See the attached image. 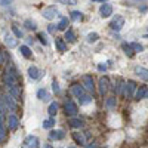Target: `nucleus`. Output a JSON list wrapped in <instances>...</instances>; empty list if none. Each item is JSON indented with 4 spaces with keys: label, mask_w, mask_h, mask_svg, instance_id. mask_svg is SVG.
I'll list each match as a JSON object with an SVG mask.
<instances>
[{
    "label": "nucleus",
    "mask_w": 148,
    "mask_h": 148,
    "mask_svg": "<svg viewBox=\"0 0 148 148\" xmlns=\"http://www.w3.org/2000/svg\"><path fill=\"white\" fill-rule=\"evenodd\" d=\"M42 15H43L45 19L52 21V19L58 15V9H56L55 6H47V8H45V9L42 10Z\"/></svg>",
    "instance_id": "obj_1"
},
{
    "label": "nucleus",
    "mask_w": 148,
    "mask_h": 148,
    "mask_svg": "<svg viewBox=\"0 0 148 148\" xmlns=\"http://www.w3.org/2000/svg\"><path fill=\"white\" fill-rule=\"evenodd\" d=\"M3 82H5V84H8V86H15L16 82H18V76H15L12 71L6 70V73L3 74Z\"/></svg>",
    "instance_id": "obj_2"
},
{
    "label": "nucleus",
    "mask_w": 148,
    "mask_h": 148,
    "mask_svg": "<svg viewBox=\"0 0 148 148\" xmlns=\"http://www.w3.org/2000/svg\"><path fill=\"white\" fill-rule=\"evenodd\" d=\"M65 113H67V116H70V117L76 116V114L79 113V108H77L76 104H74V101L68 99V101L65 102Z\"/></svg>",
    "instance_id": "obj_3"
},
{
    "label": "nucleus",
    "mask_w": 148,
    "mask_h": 148,
    "mask_svg": "<svg viewBox=\"0 0 148 148\" xmlns=\"http://www.w3.org/2000/svg\"><path fill=\"white\" fill-rule=\"evenodd\" d=\"M123 25H125V18H123V16H116L113 21H111V24H110L111 30H114V31H120Z\"/></svg>",
    "instance_id": "obj_4"
},
{
    "label": "nucleus",
    "mask_w": 148,
    "mask_h": 148,
    "mask_svg": "<svg viewBox=\"0 0 148 148\" xmlns=\"http://www.w3.org/2000/svg\"><path fill=\"white\" fill-rule=\"evenodd\" d=\"M82 82H83V86H84V89H86V90L93 92V89H95V84H93V79H92V76H89V74H86V76H83Z\"/></svg>",
    "instance_id": "obj_5"
},
{
    "label": "nucleus",
    "mask_w": 148,
    "mask_h": 148,
    "mask_svg": "<svg viewBox=\"0 0 148 148\" xmlns=\"http://www.w3.org/2000/svg\"><path fill=\"white\" fill-rule=\"evenodd\" d=\"M24 145L27 148H39V138L37 136H27L25 141H24Z\"/></svg>",
    "instance_id": "obj_6"
},
{
    "label": "nucleus",
    "mask_w": 148,
    "mask_h": 148,
    "mask_svg": "<svg viewBox=\"0 0 148 148\" xmlns=\"http://www.w3.org/2000/svg\"><path fill=\"white\" fill-rule=\"evenodd\" d=\"M99 14H101L102 18L111 16V15H113V6L108 5V3H104V5L101 6V9H99Z\"/></svg>",
    "instance_id": "obj_7"
},
{
    "label": "nucleus",
    "mask_w": 148,
    "mask_h": 148,
    "mask_svg": "<svg viewBox=\"0 0 148 148\" xmlns=\"http://www.w3.org/2000/svg\"><path fill=\"white\" fill-rule=\"evenodd\" d=\"M126 90H125V95L126 96H133L135 95V90H136V83H135L133 80H129L127 83H126V88H125Z\"/></svg>",
    "instance_id": "obj_8"
},
{
    "label": "nucleus",
    "mask_w": 148,
    "mask_h": 148,
    "mask_svg": "<svg viewBox=\"0 0 148 148\" xmlns=\"http://www.w3.org/2000/svg\"><path fill=\"white\" fill-rule=\"evenodd\" d=\"M28 76H30L31 80H39V79L42 77V71L37 68V67L31 65V67L28 68Z\"/></svg>",
    "instance_id": "obj_9"
},
{
    "label": "nucleus",
    "mask_w": 148,
    "mask_h": 148,
    "mask_svg": "<svg viewBox=\"0 0 148 148\" xmlns=\"http://www.w3.org/2000/svg\"><path fill=\"white\" fill-rule=\"evenodd\" d=\"M99 93L101 95H105L107 93V90H108V86H110V80H108V77H101L99 79Z\"/></svg>",
    "instance_id": "obj_10"
},
{
    "label": "nucleus",
    "mask_w": 148,
    "mask_h": 148,
    "mask_svg": "<svg viewBox=\"0 0 148 148\" xmlns=\"http://www.w3.org/2000/svg\"><path fill=\"white\" fill-rule=\"evenodd\" d=\"M18 125H19V121H18V117H16L15 114L8 116V126H9V129H10V130L18 129Z\"/></svg>",
    "instance_id": "obj_11"
},
{
    "label": "nucleus",
    "mask_w": 148,
    "mask_h": 148,
    "mask_svg": "<svg viewBox=\"0 0 148 148\" xmlns=\"http://www.w3.org/2000/svg\"><path fill=\"white\" fill-rule=\"evenodd\" d=\"M5 43L8 47H15L18 45V39L15 36H12V34H6L5 36Z\"/></svg>",
    "instance_id": "obj_12"
},
{
    "label": "nucleus",
    "mask_w": 148,
    "mask_h": 148,
    "mask_svg": "<svg viewBox=\"0 0 148 148\" xmlns=\"http://www.w3.org/2000/svg\"><path fill=\"white\" fill-rule=\"evenodd\" d=\"M8 92H9V95L14 98V99H19V96H21V90H19V88L15 84V86H8Z\"/></svg>",
    "instance_id": "obj_13"
},
{
    "label": "nucleus",
    "mask_w": 148,
    "mask_h": 148,
    "mask_svg": "<svg viewBox=\"0 0 148 148\" xmlns=\"http://www.w3.org/2000/svg\"><path fill=\"white\" fill-rule=\"evenodd\" d=\"M145 96H148V89L145 88V86H141V88L135 92V99H144Z\"/></svg>",
    "instance_id": "obj_14"
},
{
    "label": "nucleus",
    "mask_w": 148,
    "mask_h": 148,
    "mask_svg": "<svg viewBox=\"0 0 148 148\" xmlns=\"http://www.w3.org/2000/svg\"><path fill=\"white\" fill-rule=\"evenodd\" d=\"M65 133L64 130H52L51 133H49V138L53 139V141H59V139H64Z\"/></svg>",
    "instance_id": "obj_15"
},
{
    "label": "nucleus",
    "mask_w": 148,
    "mask_h": 148,
    "mask_svg": "<svg viewBox=\"0 0 148 148\" xmlns=\"http://www.w3.org/2000/svg\"><path fill=\"white\" fill-rule=\"evenodd\" d=\"M71 92H73V95H74V96H77L79 99H80V98H82V96L84 95V89L82 88L80 84H73V88H71Z\"/></svg>",
    "instance_id": "obj_16"
},
{
    "label": "nucleus",
    "mask_w": 148,
    "mask_h": 148,
    "mask_svg": "<svg viewBox=\"0 0 148 148\" xmlns=\"http://www.w3.org/2000/svg\"><path fill=\"white\" fill-rule=\"evenodd\" d=\"M135 73H136L142 80L148 82V70H147V68H144V67H136V68H135Z\"/></svg>",
    "instance_id": "obj_17"
},
{
    "label": "nucleus",
    "mask_w": 148,
    "mask_h": 148,
    "mask_svg": "<svg viewBox=\"0 0 148 148\" xmlns=\"http://www.w3.org/2000/svg\"><path fill=\"white\" fill-rule=\"evenodd\" d=\"M55 46H56V49H58L59 52H65L67 51V45L64 43L62 39H59V37H56V39H55Z\"/></svg>",
    "instance_id": "obj_18"
},
{
    "label": "nucleus",
    "mask_w": 148,
    "mask_h": 148,
    "mask_svg": "<svg viewBox=\"0 0 148 148\" xmlns=\"http://www.w3.org/2000/svg\"><path fill=\"white\" fill-rule=\"evenodd\" d=\"M116 104H117V101H116V96H110V98H107V101H105V107H107L108 110H113V108H116Z\"/></svg>",
    "instance_id": "obj_19"
},
{
    "label": "nucleus",
    "mask_w": 148,
    "mask_h": 148,
    "mask_svg": "<svg viewBox=\"0 0 148 148\" xmlns=\"http://www.w3.org/2000/svg\"><path fill=\"white\" fill-rule=\"evenodd\" d=\"M73 138H74V141H76L79 145H84V136L82 133H79V132H76V133H73Z\"/></svg>",
    "instance_id": "obj_20"
},
{
    "label": "nucleus",
    "mask_w": 148,
    "mask_h": 148,
    "mask_svg": "<svg viewBox=\"0 0 148 148\" xmlns=\"http://www.w3.org/2000/svg\"><path fill=\"white\" fill-rule=\"evenodd\" d=\"M37 98H39L40 101H47L49 99V93L46 89H40L39 92H37Z\"/></svg>",
    "instance_id": "obj_21"
},
{
    "label": "nucleus",
    "mask_w": 148,
    "mask_h": 148,
    "mask_svg": "<svg viewBox=\"0 0 148 148\" xmlns=\"http://www.w3.org/2000/svg\"><path fill=\"white\" fill-rule=\"evenodd\" d=\"M19 52H21V55H24L25 58H31V51H30V47L25 46V45L19 47Z\"/></svg>",
    "instance_id": "obj_22"
},
{
    "label": "nucleus",
    "mask_w": 148,
    "mask_h": 148,
    "mask_svg": "<svg viewBox=\"0 0 148 148\" xmlns=\"http://www.w3.org/2000/svg\"><path fill=\"white\" fill-rule=\"evenodd\" d=\"M47 113H49V116H51V117H53V116L58 113V104H56V102H52L51 105H49Z\"/></svg>",
    "instance_id": "obj_23"
},
{
    "label": "nucleus",
    "mask_w": 148,
    "mask_h": 148,
    "mask_svg": "<svg viewBox=\"0 0 148 148\" xmlns=\"http://www.w3.org/2000/svg\"><path fill=\"white\" fill-rule=\"evenodd\" d=\"M70 126L71 127H82L83 126V121L80 119H71L70 120Z\"/></svg>",
    "instance_id": "obj_24"
},
{
    "label": "nucleus",
    "mask_w": 148,
    "mask_h": 148,
    "mask_svg": "<svg viewBox=\"0 0 148 148\" xmlns=\"http://www.w3.org/2000/svg\"><path fill=\"white\" fill-rule=\"evenodd\" d=\"M70 15H71V19L73 21H80L83 18V14H82V12H79V10H73Z\"/></svg>",
    "instance_id": "obj_25"
},
{
    "label": "nucleus",
    "mask_w": 148,
    "mask_h": 148,
    "mask_svg": "<svg viewBox=\"0 0 148 148\" xmlns=\"http://www.w3.org/2000/svg\"><path fill=\"white\" fill-rule=\"evenodd\" d=\"M65 39H67V40H68L70 43L76 42V36H74L73 30H67V31H65Z\"/></svg>",
    "instance_id": "obj_26"
},
{
    "label": "nucleus",
    "mask_w": 148,
    "mask_h": 148,
    "mask_svg": "<svg viewBox=\"0 0 148 148\" xmlns=\"http://www.w3.org/2000/svg\"><path fill=\"white\" fill-rule=\"evenodd\" d=\"M24 27H25L27 30H36V22L31 21V19H25V22H24Z\"/></svg>",
    "instance_id": "obj_27"
},
{
    "label": "nucleus",
    "mask_w": 148,
    "mask_h": 148,
    "mask_svg": "<svg viewBox=\"0 0 148 148\" xmlns=\"http://www.w3.org/2000/svg\"><path fill=\"white\" fill-rule=\"evenodd\" d=\"M53 125H55V120H53L52 117L43 121V127H45V129H51V127H53Z\"/></svg>",
    "instance_id": "obj_28"
},
{
    "label": "nucleus",
    "mask_w": 148,
    "mask_h": 148,
    "mask_svg": "<svg viewBox=\"0 0 148 148\" xmlns=\"http://www.w3.org/2000/svg\"><path fill=\"white\" fill-rule=\"evenodd\" d=\"M123 51H125V53L127 56H133V52H135V51H132V46L130 45H126V43L123 45Z\"/></svg>",
    "instance_id": "obj_29"
},
{
    "label": "nucleus",
    "mask_w": 148,
    "mask_h": 148,
    "mask_svg": "<svg viewBox=\"0 0 148 148\" xmlns=\"http://www.w3.org/2000/svg\"><path fill=\"white\" fill-rule=\"evenodd\" d=\"M56 27H58L59 30H65V28L68 27V19H67V18H62V19L59 21V24H58Z\"/></svg>",
    "instance_id": "obj_30"
},
{
    "label": "nucleus",
    "mask_w": 148,
    "mask_h": 148,
    "mask_svg": "<svg viewBox=\"0 0 148 148\" xmlns=\"http://www.w3.org/2000/svg\"><path fill=\"white\" fill-rule=\"evenodd\" d=\"M5 127H3V114H0V141L5 138Z\"/></svg>",
    "instance_id": "obj_31"
},
{
    "label": "nucleus",
    "mask_w": 148,
    "mask_h": 148,
    "mask_svg": "<svg viewBox=\"0 0 148 148\" xmlns=\"http://www.w3.org/2000/svg\"><path fill=\"white\" fill-rule=\"evenodd\" d=\"M130 46H132V49L135 52H142L144 51V46L139 45V43H130Z\"/></svg>",
    "instance_id": "obj_32"
},
{
    "label": "nucleus",
    "mask_w": 148,
    "mask_h": 148,
    "mask_svg": "<svg viewBox=\"0 0 148 148\" xmlns=\"http://www.w3.org/2000/svg\"><path fill=\"white\" fill-rule=\"evenodd\" d=\"M98 40V34L96 33H89L88 34V42L89 43H93V42H96Z\"/></svg>",
    "instance_id": "obj_33"
},
{
    "label": "nucleus",
    "mask_w": 148,
    "mask_h": 148,
    "mask_svg": "<svg viewBox=\"0 0 148 148\" xmlns=\"http://www.w3.org/2000/svg\"><path fill=\"white\" fill-rule=\"evenodd\" d=\"M88 102H92V98L88 96V95H83L80 98V104H88Z\"/></svg>",
    "instance_id": "obj_34"
},
{
    "label": "nucleus",
    "mask_w": 148,
    "mask_h": 148,
    "mask_svg": "<svg viewBox=\"0 0 148 148\" xmlns=\"http://www.w3.org/2000/svg\"><path fill=\"white\" fill-rule=\"evenodd\" d=\"M37 37H39V40H40L43 45H47V39H46V34H45V33H39V34H37Z\"/></svg>",
    "instance_id": "obj_35"
},
{
    "label": "nucleus",
    "mask_w": 148,
    "mask_h": 148,
    "mask_svg": "<svg viewBox=\"0 0 148 148\" xmlns=\"http://www.w3.org/2000/svg\"><path fill=\"white\" fill-rule=\"evenodd\" d=\"M12 31H14V33H15V36H16V37H19V39L22 37V31H21V30H19L16 25H14V27H12Z\"/></svg>",
    "instance_id": "obj_36"
},
{
    "label": "nucleus",
    "mask_w": 148,
    "mask_h": 148,
    "mask_svg": "<svg viewBox=\"0 0 148 148\" xmlns=\"http://www.w3.org/2000/svg\"><path fill=\"white\" fill-rule=\"evenodd\" d=\"M58 2L62 3V5H76L77 0H58Z\"/></svg>",
    "instance_id": "obj_37"
},
{
    "label": "nucleus",
    "mask_w": 148,
    "mask_h": 148,
    "mask_svg": "<svg viewBox=\"0 0 148 148\" xmlns=\"http://www.w3.org/2000/svg\"><path fill=\"white\" fill-rule=\"evenodd\" d=\"M8 56H6V53L5 52H0V64H6L8 62Z\"/></svg>",
    "instance_id": "obj_38"
},
{
    "label": "nucleus",
    "mask_w": 148,
    "mask_h": 148,
    "mask_svg": "<svg viewBox=\"0 0 148 148\" xmlns=\"http://www.w3.org/2000/svg\"><path fill=\"white\" fill-rule=\"evenodd\" d=\"M52 89H53V92H55V93H58V92H59V84H58V82H56V80H53V82H52Z\"/></svg>",
    "instance_id": "obj_39"
},
{
    "label": "nucleus",
    "mask_w": 148,
    "mask_h": 148,
    "mask_svg": "<svg viewBox=\"0 0 148 148\" xmlns=\"http://www.w3.org/2000/svg\"><path fill=\"white\" fill-rule=\"evenodd\" d=\"M98 70H99V71H105L107 70V65L105 64H99V65H98Z\"/></svg>",
    "instance_id": "obj_40"
},
{
    "label": "nucleus",
    "mask_w": 148,
    "mask_h": 148,
    "mask_svg": "<svg viewBox=\"0 0 148 148\" xmlns=\"http://www.w3.org/2000/svg\"><path fill=\"white\" fill-rule=\"evenodd\" d=\"M12 2V0H0V5H2V6H6V5H9Z\"/></svg>",
    "instance_id": "obj_41"
},
{
    "label": "nucleus",
    "mask_w": 148,
    "mask_h": 148,
    "mask_svg": "<svg viewBox=\"0 0 148 148\" xmlns=\"http://www.w3.org/2000/svg\"><path fill=\"white\" fill-rule=\"evenodd\" d=\"M55 27H56V25H52V24H51V25L47 27V31H49V33H53V31H55Z\"/></svg>",
    "instance_id": "obj_42"
},
{
    "label": "nucleus",
    "mask_w": 148,
    "mask_h": 148,
    "mask_svg": "<svg viewBox=\"0 0 148 148\" xmlns=\"http://www.w3.org/2000/svg\"><path fill=\"white\" fill-rule=\"evenodd\" d=\"M86 148H96L95 144H90V145H86Z\"/></svg>",
    "instance_id": "obj_43"
},
{
    "label": "nucleus",
    "mask_w": 148,
    "mask_h": 148,
    "mask_svg": "<svg viewBox=\"0 0 148 148\" xmlns=\"http://www.w3.org/2000/svg\"><path fill=\"white\" fill-rule=\"evenodd\" d=\"M90 2H107V0H90Z\"/></svg>",
    "instance_id": "obj_44"
},
{
    "label": "nucleus",
    "mask_w": 148,
    "mask_h": 148,
    "mask_svg": "<svg viewBox=\"0 0 148 148\" xmlns=\"http://www.w3.org/2000/svg\"><path fill=\"white\" fill-rule=\"evenodd\" d=\"M45 148H53V147H52V145H49V144H46V145H45Z\"/></svg>",
    "instance_id": "obj_45"
},
{
    "label": "nucleus",
    "mask_w": 148,
    "mask_h": 148,
    "mask_svg": "<svg viewBox=\"0 0 148 148\" xmlns=\"http://www.w3.org/2000/svg\"><path fill=\"white\" fill-rule=\"evenodd\" d=\"M68 148H76V147H68Z\"/></svg>",
    "instance_id": "obj_46"
},
{
    "label": "nucleus",
    "mask_w": 148,
    "mask_h": 148,
    "mask_svg": "<svg viewBox=\"0 0 148 148\" xmlns=\"http://www.w3.org/2000/svg\"><path fill=\"white\" fill-rule=\"evenodd\" d=\"M138 2H141V0H138Z\"/></svg>",
    "instance_id": "obj_47"
}]
</instances>
